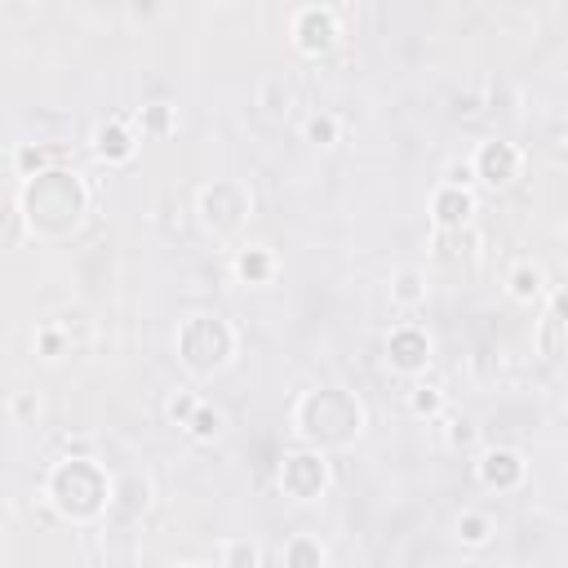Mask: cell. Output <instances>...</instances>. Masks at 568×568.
<instances>
[{
    "mask_svg": "<svg viewBox=\"0 0 568 568\" xmlns=\"http://www.w3.org/2000/svg\"><path fill=\"white\" fill-rule=\"evenodd\" d=\"M18 213L27 222V235L36 240H67L80 231L84 213H89V186L80 182V173L53 164L36 178H22L18 191Z\"/></svg>",
    "mask_w": 568,
    "mask_h": 568,
    "instance_id": "6da1fadb",
    "label": "cell"
},
{
    "mask_svg": "<svg viewBox=\"0 0 568 568\" xmlns=\"http://www.w3.org/2000/svg\"><path fill=\"white\" fill-rule=\"evenodd\" d=\"M235 359V328L222 315L195 311L178 324V364L191 377H213Z\"/></svg>",
    "mask_w": 568,
    "mask_h": 568,
    "instance_id": "277c9868",
    "label": "cell"
},
{
    "mask_svg": "<svg viewBox=\"0 0 568 568\" xmlns=\"http://www.w3.org/2000/svg\"><path fill=\"white\" fill-rule=\"evenodd\" d=\"M22 240H27V222L18 213V200H0V253L18 248Z\"/></svg>",
    "mask_w": 568,
    "mask_h": 568,
    "instance_id": "cb8c5ba5",
    "label": "cell"
},
{
    "mask_svg": "<svg viewBox=\"0 0 568 568\" xmlns=\"http://www.w3.org/2000/svg\"><path fill=\"white\" fill-rule=\"evenodd\" d=\"M506 293H510L515 302H537V297L546 293V275H541V266H532V262H515V266L506 271Z\"/></svg>",
    "mask_w": 568,
    "mask_h": 568,
    "instance_id": "d6986e66",
    "label": "cell"
},
{
    "mask_svg": "<svg viewBox=\"0 0 568 568\" xmlns=\"http://www.w3.org/2000/svg\"><path fill=\"white\" fill-rule=\"evenodd\" d=\"M293 102H297V93H293V84H288L284 75H266V80L257 84V106H262L271 120H284V115L293 111Z\"/></svg>",
    "mask_w": 568,
    "mask_h": 568,
    "instance_id": "ac0fdd59",
    "label": "cell"
},
{
    "mask_svg": "<svg viewBox=\"0 0 568 568\" xmlns=\"http://www.w3.org/2000/svg\"><path fill=\"white\" fill-rule=\"evenodd\" d=\"M324 541L311 537V532H293L284 546H280V568H324Z\"/></svg>",
    "mask_w": 568,
    "mask_h": 568,
    "instance_id": "9a60e30c",
    "label": "cell"
},
{
    "mask_svg": "<svg viewBox=\"0 0 568 568\" xmlns=\"http://www.w3.org/2000/svg\"><path fill=\"white\" fill-rule=\"evenodd\" d=\"M217 568H257V546L248 537H226L217 550Z\"/></svg>",
    "mask_w": 568,
    "mask_h": 568,
    "instance_id": "603a6c76",
    "label": "cell"
},
{
    "mask_svg": "<svg viewBox=\"0 0 568 568\" xmlns=\"http://www.w3.org/2000/svg\"><path fill=\"white\" fill-rule=\"evenodd\" d=\"M195 408H200V395H195V390H186V386H182V390H173V395H169V404H164V413H169V422H173V426H186Z\"/></svg>",
    "mask_w": 568,
    "mask_h": 568,
    "instance_id": "f1b7e54d",
    "label": "cell"
},
{
    "mask_svg": "<svg viewBox=\"0 0 568 568\" xmlns=\"http://www.w3.org/2000/svg\"><path fill=\"white\" fill-rule=\"evenodd\" d=\"M9 413H13L18 422H36V417H40V399H36V390L13 395V399H9Z\"/></svg>",
    "mask_w": 568,
    "mask_h": 568,
    "instance_id": "4dcf8cb0",
    "label": "cell"
},
{
    "mask_svg": "<svg viewBox=\"0 0 568 568\" xmlns=\"http://www.w3.org/2000/svg\"><path fill=\"white\" fill-rule=\"evenodd\" d=\"M248 209H253L248 191H244L240 182H231V178H217V182H209V186L200 191V200H195L200 226H204L209 235H217V240L235 235V231L248 222Z\"/></svg>",
    "mask_w": 568,
    "mask_h": 568,
    "instance_id": "5b68a950",
    "label": "cell"
},
{
    "mask_svg": "<svg viewBox=\"0 0 568 568\" xmlns=\"http://www.w3.org/2000/svg\"><path fill=\"white\" fill-rule=\"evenodd\" d=\"M293 430L302 439V448L315 453H337L351 448L364 430V408L346 386H315L297 399L293 408Z\"/></svg>",
    "mask_w": 568,
    "mask_h": 568,
    "instance_id": "7a4b0ae2",
    "label": "cell"
},
{
    "mask_svg": "<svg viewBox=\"0 0 568 568\" xmlns=\"http://www.w3.org/2000/svg\"><path fill=\"white\" fill-rule=\"evenodd\" d=\"M222 426H226V417H222V408H213V404H204L200 399V408L191 413V422L182 426L191 439H200V444H209V439H217L222 435Z\"/></svg>",
    "mask_w": 568,
    "mask_h": 568,
    "instance_id": "44dd1931",
    "label": "cell"
},
{
    "mask_svg": "<svg viewBox=\"0 0 568 568\" xmlns=\"http://www.w3.org/2000/svg\"><path fill=\"white\" fill-rule=\"evenodd\" d=\"M151 497H155V488H151V479L142 470L111 475V506H106V515L124 519V524H138L151 510Z\"/></svg>",
    "mask_w": 568,
    "mask_h": 568,
    "instance_id": "8fae6325",
    "label": "cell"
},
{
    "mask_svg": "<svg viewBox=\"0 0 568 568\" xmlns=\"http://www.w3.org/2000/svg\"><path fill=\"white\" fill-rule=\"evenodd\" d=\"M62 346H67V337H62V328H58V324H44V328L36 333V351H40L44 359H58V355H62Z\"/></svg>",
    "mask_w": 568,
    "mask_h": 568,
    "instance_id": "f546056e",
    "label": "cell"
},
{
    "mask_svg": "<svg viewBox=\"0 0 568 568\" xmlns=\"http://www.w3.org/2000/svg\"><path fill=\"white\" fill-rule=\"evenodd\" d=\"M288 36H293V49L306 53V58H324L333 44H337V9L328 4H302L293 9V22H288Z\"/></svg>",
    "mask_w": 568,
    "mask_h": 568,
    "instance_id": "52a82bcc",
    "label": "cell"
},
{
    "mask_svg": "<svg viewBox=\"0 0 568 568\" xmlns=\"http://www.w3.org/2000/svg\"><path fill=\"white\" fill-rule=\"evenodd\" d=\"M302 133H306V142H315V146H333V142L342 138V120H337L333 111H315V115H306Z\"/></svg>",
    "mask_w": 568,
    "mask_h": 568,
    "instance_id": "7402d4cb",
    "label": "cell"
},
{
    "mask_svg": "<svg viewBox=\"0 0 568 568\" xmlns=\"http://www.w3.org/2000/svg\"><path fill=\"white\" fill-rule=\"evenodd\" d=\"M390 302H395L399 311H417V306L426 302V275H422L417 266H399V271L390 275Z\"/></svg>",
    "mask_w": 568,
    "mask_h": 568,
    "instance_id": "2e32d148",
    "label": "cell"
},
{
    "mask_svg": "<svg viewBox=\"0 0 568 568\" xmlns=\"http://www.w3.org/2000/svg\"><path fill=\"white\" fill-rule=\"evenodd\" d=\"M444 439H448V448H475V439H479V422L475 417H448V426H444Z\"/></svg>",
    "mask_w": 568,
    "mask_h": 568,
    "instance_id": "83f0119b",
    "label": "cell"
},
{
    "mask_svg": "<svg viewBox=\"0 0 568 568\" xmlns=\"http://www.w3.org/2000/svg\"><path fill=\"white\" fill-rule=\"evenodd\" d=\"M49 160H53V151H49V146H40V142H27V146H18V155H13V164H18V173H22V178H36V173L53 169Z\"/></svg>",
    "mask_w": 568,
    "mask_h": 568,
    "instance_id": "4316f807",
    "label": "cell"
},
{
    "mask_svg": "<svg viewBox=\"0 0 568 568\" xmlns=\"http://www.w3.org/2000/svg\"><path fill=\"white\" fill-rule=\"evenodd\" d=\"M564 328H568V320H564V293L555 288L550 293V306H546V315L537 324V351L550 364H564Z\"/></svg>",
    "mask_w": 568,
    "mask_h": 568,
    "instance_id": "5bb4252c",
    "label": "cell"
},
{
    "mask_svg": "<svg viewBox=\"0 0 568 568\" xmlns=\"http://www.w3.org/2000/svg\"><path fill=\"white\" fill-rule=\"evenodd\" d=\"M386 364L399 377H422L426 364H430V337L422 328H413V324L390 328V337H386Z\"/></svg>",
    "mask_w": 568,
    "mask_h": 568,
    "instance_id": "9c48e42d",
    "label": "cell"
},
{
    "mask_svg": "<svg viewBox=\"0 0 568 568\" xmlns=\"http://www.w3.org/2000/svg\"><path fill=\"white\" fill-rule=\"evenodd\" d=\"M524 173V151L515 142H501V138H484L470 155V178H479L484 186L493 191H506L515 178Z\"/></svg>",
    "mask_w": 568,
    "mask_h": 568,
    "instance_id": "ba28073f",
    "label": "cell"
},
{
    "mask_svg": "<svg viewBox=\"0 0 568 568\" xmlns=\"http://www.w3.org/2000/svg\"><path fill=\"white\" fill-rule=\"evenodd\" d=\"M178 568H204V564H178Z\"/></svg>",
    "mask_w": 568,
    "mask_h": 568,
    "instance_id": "1f68e13d",
    "label": "cell"
},
{
    "mask_svg": "<svg viewBox=\"0 0 568 568\" xmlns=\"http://www.w3.org/2000/svg\"><path fill=\"white\" fill-rule=\"evenodd\" d=\"M408 413L413 417H439L444 413V390H435V386H426V382H417V386H408Z\"/></svg>",
    "mask_w": 568,
    "mask_h": 568,
    "instance_id": "d4e9b609",
    "label": "cell"
},
{
    "mask_svg": "<svg viewBox=\"0 0 568 568\" xmlns=\"http://www.w3.org/2000/svg\"><path fill=\"white\" fill-rule=\"evenodd\" d=\"M275 275V257H271V248H240L235 253V280L240 284H266Z\"/></svg>",
    "mask_w": 568,
    "mask_h": 568,
    "instance_id": "ffe728a7",
    "label": "cell"
},
{
    "mask_svg": "<svg viewBox=\"0 0 568 568\" xmlns=\"http://www.w3.org/2000/svg\"><path fill=\"white\" fill-rule=\"evenodd\" d=\"M138 124H142V133L164 138V133H173V106L169 102H151V106L138 111Z\"/></svg>",
    "mask_w": 568,
    "mask_h": 568,
    "instance_id": "484cf974",
    "label": "cell"
},
{
    "mask_svg": "<svg viewBox=\"0 0 568 568\" xmlns=\"http://www.w3.org/2000/svg\"><path fill=\"white\" fill-rule=\"evenodd\" d=\"M89 146H93V155H98L102 164H129V160L138 155V133H133L124 120H102V124L93 129Z\"/></svg>",
    "mask_w": 568,
    "mask_h": 568,
    "instance_id": "7c38bea8",
    "label": "cell"
},
{
    "mask_svg": "<svg viewBox=\"0 0 568 568\" xmlns=\"http://www.w3.org/2000/svg\"><path fill=\"white\" fill-rule=\"evenodd\" d=\"M453 532H457V541L462 546H470V550H479V546H488L493 541V532H497V524H493V515L488 510H462L457 519H453Z\"/></svg>",
    "mask_w": 568,
    "mask_h": 568,
    "instance_id": "e0dca14e",
    "label": "cell"
},
{
    "mask_svg": "<svg viewBox=\"0 0 568 568\" xmlns=\"http://www.w3.org/2000/svg\"><path fill=\"white\" fill-rule=\"evenodd\" d=\"M275 484L284 497L293 501H320L333 484V470H328V453H315V448H293L280 457V470H275Z\"/></svg>",
    "mask_w": 568,
    "mask_h": 568,
    "instance_id": "8992f818",
    "label": "cell"
},
{
    "mask_svg": "<svg viewBox=\"0 0 568 568\" xmlns=\"http://www.w3.org/2000/svg\"><path fill=\"white\" fill-rule=\"evenodd\" d=\"M49 506L71 524H98L111 506V475L93 457H62L44 475Z\"/></svg>",
    "mask_w": 568,
    "mask_h": 568,
    "instance_id": "3957f363",
    "label": "cell"
},
{
    "mask_svg": "<svg viewBox=\"0 0 568 568\" xmlns=\"http://www.w3.org/2000/svg\"><path fill=\"white\" fill-rule=\"evenodd\" d=\"M470 213H475V195H470V186H435V195H430V217H435V226L439 231H462L466 222H470Z\"/></svg>",
    "mask_w": 568,
    "mask_h": 568,
    "instance_id": "4fadbf2b",
    "label": "cell"
},
{
    "mask_svg": "<svg viewBox=\"0 0 568 568\" xmlns=\"http://www.w3.org/2000/svg\"><path fill=\"white\" fill-rule=\"evenodd\" d=\"M475 479L488 493H515L528 479V462L515 448H484L475 462Z\"/></svg>",
    "mask_w": 568,
    "mask_h": 568,
    "instance_id": "30bf717a",
    "label": "cell"
}]
</instances>
